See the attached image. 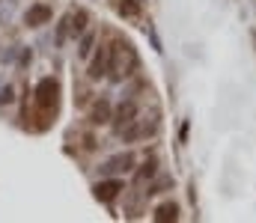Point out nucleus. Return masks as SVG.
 <instances>
[{"mask_svg":"<svg viewBox=\"0 0 256 223\" xmlns=\"http://www.w3.org/2000/svg\"><path fill=\"white\" fill-rule=\"evenodd\" d=\"M134 66H137V54L131 51V45L126 42H114V48H110V66H108V72L114 80H122L128 74L134 72Z\"/></svg>","mask_w":256,"mask_h":223,"instance_id":"obj_1","label":"nucleus"},{"mask_svg":"<svg viewBox=\"0 0 256 223\" xmlns=\"http://www.w3.org/2000/svg\"><path fill=\"white\" fill-rule=\"evenodd\" d=\"M57 95H60V83L54 77H42L36 86V104L42 110H54L57 107Z\"/></svg>","mask_w":256,"mask_h":223,"instance_id":"obj_2","label":"nucleus"},{"mask_svg":"<svg viewBox=\"0 0 256 223\" xmlns=\"http://www.w3.org/2000/svg\"><path fill=\"white\" fill-rule=\"evenodd\" d=\"M120 134H122V140H128V143H134V140H143V137H152V134H155V122L134 119V122H128Z\"/></svg>","mask_w":256,"mask_h":223,"instance_id":"obj_3","label":"nucleus"},{"mask_svg":"<svg viewBox=\"0 0 256 223\" xmlns=\"http://www.w3.org/2000/svg\"><path fill=\"white\" fill-rule=\"evenodd\" d=\"M24 21H27V27H42V24H48V21H51V6H48V3H33V6L27 9Z\"/></svg>","mask_w":256,"mask_h":223,"instance_id":"obj_4","label":"nucleus"},{"mask_svg":"<svg viewBox=\"0 0 256 223\" xmlns=\"http://www.w3.org/2000/svg\"><path fill=\"white\" fill-rule=\"evenodd\" d=\"M108 66H110V48H98V54H96L92 63H90V77H92V80L104 77V74H108Z\"/></svg>","mask_w":256,"mask_h":223,"instance_id":"obj_5","label":"nucleus"},{"mask_svg":"<svg viewBox=\"0 0 256 223\" xmlns=\"http://www.w3.org/2000/svg\"><path fill=\"white\" fill-rule=\"evenodd\" d=\"M134 167V158L131 155H116V158H110V161H104L102 164V173H108V176H116V173H126V170H131Z\"/></svg>","mask_w":256,"mask_h":223,"instance_id":"obj_6","label":"nucleus"},{"mask_svg":"<svg viewBox=\"0 0 256 223\" xmlns=\"http://www.w3.org/2000/svg\"><path fill=\"white\" fill-rule=\"evenodd\" d=\"M114 119H116V134H120L128 122L137 119V104H134V101H122V104L116 107V116H114Z\"/></svg>","mask_w":256,"mask_h":223,"instance_id":"obj_7","label":"nucleus"},{"mask_svg":"<svg viewBox=\"0 0 256 223\" xmlns=\"http://www.w3.org/2000/svg\"><path fill=\"white\" fill-rule=\"evenodd\" d=\"M120 191H122V182H120V179H108V182H98V185H96V197H98L102 203H110Z\"/></svg>","mask_w":256,"mask_h":223,"instance_id":"obj_8","label":"nucleus"},{"mask_svg":"<svg viewBox=\"0 0 256 223\" xmlns=\"http://www.w3.org/2000/svg\"><path fill=\"white\" fill-rule=\"evenodd\" d=\"M90 119L96 122V125H104V122H110V104L102 98V101H96L92 104V110H90Z\"/></svg>","mask_w":256,"mask_h":223,"instance_id":"obj_9","label":"nucleus"},{"mask_svg":"<svg viewBox=\"0 0 256 223\" xmlns=\"http://www.w3.org/2000/svg\"><path fill=\"white\" fill-rule=\"evenodd\" d=\"M176 218H179V206H173V203H164V206L155 209V221L158 223H167V221L173 223Z\"/></svg>","mask_w":256,"mask_h":223,"instance_id":"obj_10","label":"nucleus"},{"mask_svg":"<svg viewBox=\"0 0 256 223\" xmlns=\"http://www.w3.org/2000/svg\"><path fill=\"white\" fill-rule=\"evenodd\" d=\"M120 12H122L126 18H137V15H140V6H137V0H122V3H120Z\"/></svg>","mask_w":256,"mask_h":223,"instance_id":"obj_11","label":"nucleus"},{"mask_svg":"<svg viewBox=\"0 0 256 223\" xmlns=\"http://www.w3.org/2000/svg\"><path fill=\"white\" fill-rule=\"evenodd\" d=\"M92 42H96V36H92V33H86V36L80 39V48H78V54H80V57H90V51H92Z\"/></svg>","mask_w":256,"mask_h":223,"instance_id":"obj_12","label":"nucleus"},{"mask_svg":"<svg viewBox=\"0 0 256 223\" xmlns=\"http://www.w3.org/2000/svg\"><path fill=\"white\" fill-rule=\"evenodd\" d=\"M152 176H155V161L143 164V170H140V182H146V179H152Z\"/></svg>","mask_w":256,"mask_h":223,"instance_id":"obj_13","label":"nucleus"},{"mask_svg":"<svg viewBox=\"0 0 256 223\" xmlns=\"http://www.w3.org/2000/svg\"><path fill=\"white\" fill-rule=\"evenodd\" d=\"M84 21H86V15L78 12V15H74V24H72V33H80V30H84Z\"/></svg>","mask_w":256,"mask_h":223,"instance_id":"obj_14","label":"nucleus"},{"mask_svg":"<svg viewBox=\"0 0 256 223\" xmlns=\"http://www.w3.org/2000/svg\"><path fill=\"white\" fill-rule=\"evenodd\" d=\"M12 98H15V95H12V86H3V89H0V101H3V104H9Z\"/></svg>","mask_w":256,"mask_h":223,"instance_id":"obj_15","label":"nucleus"}]
</instances>
